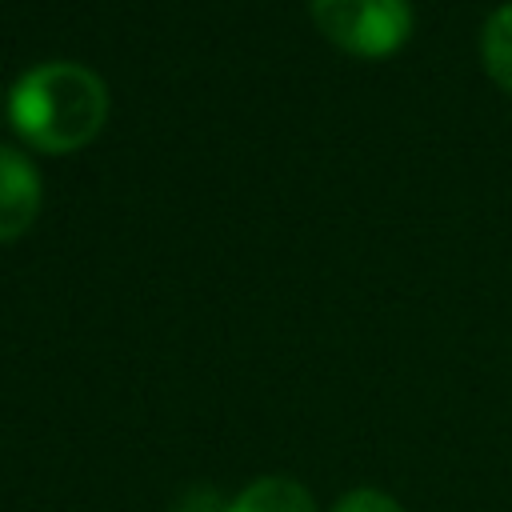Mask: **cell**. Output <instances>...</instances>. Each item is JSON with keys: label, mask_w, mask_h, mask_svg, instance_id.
Instances as JSON below:
<instances>
[{"label": "cell", "mask_w": 512, "mask_h": 512, "mask_svg": "<svg viewBox=\"0 0 512 512\" xmlns=\"http://www.w3.org/2000/svg\"><path fill=\"white\" fill-rule=\"evenodd\" d=\"M40 200H44V188H40L36 164L24 152L0 144V244L32 228Z\"/></svg>", "instance_id": "obj_3"}, {"label": "cell", "mask_w": 512, "mask_h": 512, "mask_svg": "<svg viewBox=\"0 0 512 512\" xmlns=\"http://www.w3.org/2000/svg\"><path fill=\"white\" fill-rule=\"evenodd\" d=\"M104 80L76 60H48L28 68L8 92V120L16 136L40 152H76L100 136L108 120Z\"/></svg>", "instance_id": "obj_1"}, {"label": "cell", "mask_w": 512, "mask_h": 512, "mask_svg": "<svg viewBox=\"0 0 512 512\" xmlns=\"http://www.w3.org/2000/svg\"><path fill=\"white\" fill-rule=\"evenodd\" d=\"M312 20L352 56H388L412 32L408 0H312Z\"/></svg>", "instance_id": "obj_2"}, {"label": "cell", "mask_w": 512, "mask_h": 512, "mask_svg": "<svg viewBox=\"0 0 512 512\" xmlns=\"http://www.w3.org/2000/svg\"><path fill=\"white\" fill-rule=\"evenodd\" d=\"M224 512H316V504L304 484L288 476H260Z\"/></svg>", "instance_id": "obj_4"}, {"label": "cell", "mask_w": 512, "mask_h": 512, "mask_svg": "<svg viewBox=\"0 0 512 512\" xmlns=\"http://www.w3.org/2000/svg\"><path fill=\"white\" fill-rule=\"evenodd\" d=\"M332 512H404V508L380 488H352L348 496H340Z\"/></svg>", "instance_id": "obj_6"}, {"label": "cell", "mask_w": 512, "mask_h": 512, "mask_svg": "<svg viewBox=\"0 0 512 512\" xmlns=\"http://www.w3.org/2000/svg\"><path fill=\"white\" fill-rule=\"evenodd\" d=\"M480 56H484V72L512 92V4H500L480 32Z\"/></svg>", "instance_id": "obj_5"}]
</instances>
